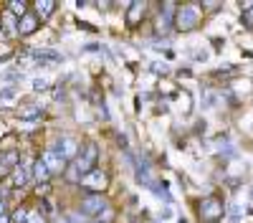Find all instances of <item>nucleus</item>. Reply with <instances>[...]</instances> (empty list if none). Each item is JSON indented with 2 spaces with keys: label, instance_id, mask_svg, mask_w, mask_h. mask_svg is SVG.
Segmentation results:
<instances>
[{
  "label": "nucleus",
  "instance_id": "1",
  "mask_svg": "<svg viewBox=\"0 0 253 223\" xmlns=\"http://www.w3.org/2000/svg\"><path fill=\"white\" fill-rule=\"evenodd\" d=\"M104 206H107V198H104L101 193H86L81 198V211L86 216H96L104 211Z\"/></svg>",
  "mask_w": 253,
  "mask_h": 223
},
{
  "label": "nucleus",
  "instance_id": "2",
  "mask_svg": "<svg viewBox=\"0 0 253 223\" xmlns=\"http://www.w3.org/2000/svg\"><path fill=\"white\" fill-rule=\"evenodd\" d=\"M79 152H81V145H79V139H76V137L63 134V137L58 139V155H61L63 160H76Z\"/></svg>",
  "mask_w": 253,
  "mask_h": 223
},
{
  "label": "nucleus",
  "instance_id": "3",
  "mask_svg": "<svg viewBox=\"0 0 253 223\" xmlns=\"http://www.w3.org/2000/svg\"><path fill=\"white\" fill-rule=\"evenodd\" d=\"M79 185H84L89 193H101V188L107 185V175H104L101 170H89L86 175L81 178Z\"/></svg>",
  "mask_w": 253,
  "mask_h": 223
},
{
  "label": "nucleus",
  "instance_id": "4",
  "mask_svg": "<svg viewBox=\"0 0 253 223\" xmlns=\"http://www.w3.org/2000/svg\"><path fill=\"white\" fill-rule=\"evenodd\" d=\"M38 26H41V18L33 10H28L23 18H18V36H31Z\"/></svg>",
  "mask_w": 253,
  "mask_h": 223
},
{
  "label": "nucleus",
  "instance_id": "5",
  "mask_svg": "<svg viewBox=\"0 0 253 223\" xmlns=\"http://www.w3.org/2000/svg\"><path fill=\"white\" fill-rule=\"evenodd\" d=\"M46 162V168L51 170V175H56V173H63V168H66V160H63L56 150H46V155L41 157Z\"/></svg>",
  "mask_w": 253,
  "mask_h": 223
},
{
  "label": "nucleus",
  "instance_id": "6",
  "mask_svg": "<svg viewBox=\"0 0 253 223\" xmlns=\"http://www.w3.org/2000/svg\"><path fill=\"white\" fill-rule=\"evenodd\" d=\"M33 180H38V185H41V182H48V180H51V170L46 168L43 160H36V162H33Z\"/></svg>",
  "mask_w": 253,
  "mask_h": 223
},
{
  "label": "nucleus",
  "instance_id": "7",
  "mask_svg": "<svg viewBox=\"0 0 253 223\" xmlns=\"http://www.w3.org/2000/svg\"><path fill=\"white\" fill-rule=\"evenodd\" d=\"M33 8H36L33 13H36V15H38L41 20H46V18H48V15L53 13V8H56V3H33Z\"/></svg>",
  "mask_w": 253,
  "mask_h": 223
},
{
  "label": "nucleus",
  "instance_id": "8",
  "mask_svg": "<svg viewBox=\"0 0 253 223\" xmlns=\"http://www.w3.org/2000/svg\"><path fill=\"white\" fill-rule=\"evenodd\" d=\"M26 182H28V170L20 168V165H15V168H13V185L18 188V185H26Z\"/></svg>",
  "mask_w": 253,
  "mask_h": 223
},
{
  "label": "nucleus",
  "instance_id": "9",
  "mask_svg": "<svg viewBox=\"0 0 253 223\" xmlns=\"http://www.w3.org/2000/svg\"><path fill=\"white\" fill-rule=\"evenodd\" d=\"M139 15H144V5H142V3H134V5H132V13H126V23L134 28L137 20H139Z\"/></svg>",
  "mask_w": 253,
  "mask_h": 223
},
{
  "label": "nucleus",
  "instance_id": "10",
  "mask_svg": "<svg viewBox=\"0 0 253 223\" xmlns=\"http://www.w3.org/2000/svg\"><path fill=\"white\" fill-rule=\"evenodd\" d=\"M3 216H8V208H5V203L0 200V218H3Z\"/></svg>",
  "mask_w": 253,
  "mask_h": 223
}]
</instances>
